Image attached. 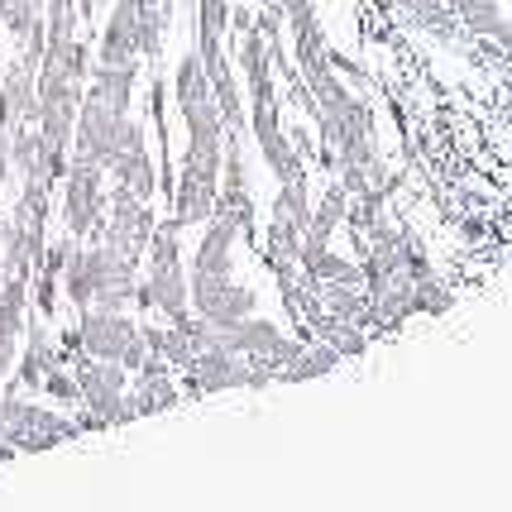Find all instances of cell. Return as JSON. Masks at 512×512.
<instances>
[{"label": "cell", "instance_id": "obj_6", "mask_svg": "<svg viewBox=\"0 0 512 512\" xmlns=\"http://www.w3.org/2000/svg\"><path fill=\"white\" fill-rule=\"evenodd\" d=\"M106 173H111L120 187H130L139 201H154L158 192V173L149 163V144H144V125L139 120H120V130L111 139V154H106Z\"/></svg>", "mask_w": 512, "mask_h": 512}, {"label": "cell", "instance_id": "obj_2", "mask_svg": "<svg viewBox=\"0 0 512 512\" xmlns=\"http://www.w3.org/2000/svg\"><path fill=\"white\" fill-rule=\"evenodd\" d=\"M72 379H77V393L87 402V412L101 417V426L139 422L130 407V369L120 359H72Z\"/></svg>", "mask_w": 512, "mask_h": 512}, {"label": "cell", "instance_id": "obj_12", "mask_svg": "<svg viewBox=\"0 0 512 512\" xmlns=\"http://www.w3.org/2000/svg\"><path fill=\"white\" fill-rule=\"evenodd\" d=\"M312 340H326L340 359H359L364 350H369V331L355 326V321H340V316H331V312L312 326Z\"/></svg>", "mask_w": 512, "mask_h": 512}, {"label": "cell", "instance_id": "obj_13", "mask_svg": "<svg viewBox=\"0 0 512 512\" xmlns=\"http://www.w3.org/2000/svg\"><path fill=\"white\" fill-rule=\"evenodd\" d=\"M44 393L53 402H63V407H77V402H82L77 379H72V369H67V364H58V369H48V374H44Z\"/></svg>", "mask_w": 512, "mask_h": 512}, {"label": "cell", "instance_id": "obj_5", "mask_svg": "<svg viewBox=\"0 0 512 512\" xmlns=\"http://www.w3.org/2000/svg\"><path fill=\"white\" fill-rule=\"evenodd\" d=\"M154 211H149V201H139L130 187H120L115 182L111 197H106V221L101 230L91 235V240H106L115 245L120 254H130L134 264H144V249H149V235H154Z\"/></svg>", "mask_w": 512, "mask_h": 512}, {"label": "cell", "instance_id": "obj_9", "mask_svg": "<svg viewBox=\"0 0 512 512\" xmlns=\"http://www.w3.org/2000/svg\"><path fill=\"white\" fill-rule=\"evenodd\" d=\"M235 240H240V225L230 221L225 211H216V216L206 221V235H201V245H197V254H192V268H187V273H216V278H225V273H230Z\"/></svg>", "mask_w": 512, "mask_h": 512}, {"label": "cell", "instance_id": "obj_8", "mask_svg": "<svg viewBox=\"0 0 512 512\" xmlns=\"http://www.w3.org/2000/svg\"><path fill=\"white\" fill-rule=\"evenodd\" d=\"M139 326L125 312H106V307H82L77 312V340H82V355L91 359H120Z\"/></svg>", "mask_w": 512, "mask_h": 512}, {"label": "cell", "instance_id": "obj_10", "mask_svg": "<svg viewBox=\"0 0 512 512\" xmlns=\"http://www.w3.org/2000/svg\"><path fill=\"white\" fill-rule=\"evenodd\" d=\"M446 5L474 39H489V44L512 48V20L498 10V0H446Z\"/></svg>", "mask_w": 512, "mask_h": 512}, {"label": "cell", "instance_id": "obj_11", "mask_svg": "<svg viewBox=\"0 0 512 512\" xmlns=\"http://www.w3.org/2000/svg\"><path fill=\"white\" fill-rule=\"evenodd\" d=\"M340 369V355H335L326 340H307L302 350H297V359H288L273 379L278 383H302V379H326V374H335Z\"/></svg>", "mask_w": 512, "mask_h": 512}, {"label": "cell", "instance_id": "obj_4", "mask_svg": "<svg viewBox=\"0 0 512 512\" xmlns=\"http://www.w3.org/2000/svg\"><path fill=\"white\" fill-rule=\"evenodd\" d=\"M187 398H206V393H230V388H264L273 383L264 364H254V359L235 355V350H225V345H211V350H197V355L187 359Z\"/></svg>", "mask_w": 512, "mask_h": 512}, {"label": "cell", "instance_id": "obj_3", "mask_svg": "<svg viewBox=\"0 0 512 512\" xmlns=\"http://www.w3.org/2000/svg\"><path fill=\"white\" fill-rule=\"evenodd\" d=\"M106 168L101 163H87V158H72L63 178V235L72 240H91L101 221H106Z\"/></svg>", "mask_w": 512, "mask_h": 512}, {"label": "cell", "instance_id": "obj_14", "mask_svg": "<svg viewBox=\"0 0 512 512\" xmlns=\"http://www.w3.org/2000/svg\"><path fill=\"white\" fill-rule=\"evenodd\" d=\"M15 359H20V340L15 335H0V379H10Z\"/></svg>", "mask_w": 512, "mask_h": 512}, {"label": "cell", "instance_id": "obj_15", "mask_svg": "<svg viewBox=\"0 0 512 512\" xmlns=\"http://www.w3.org/2000/svg\"><path fill=\"white\" fill-rule=\"evenodd\" d=\"M0 383H5V379H0Z\"/></svg>", "mask_w": 512, "mask_h": 512}, {"label": "cell", "instance_id": "obj_1", "mask_svg": "<svg viewBox=\"0 0 512 512\" xmlns=\"http://www.w3.org/2000/svg\"><path fill=\"white\" fill-rule=\"evenodd\" d=\"M0 436L20 455H44V450L63 446V441H77L82 436V422L72 417H58L39 402H29L20 388H5L0 393Z\"/></svg>", "mask_w": 512, "mask_h": 512}, {"label": "cell", "instance_id": "obj_7", "mask_svg": "<svg viewBox=\"0 0 512 512\" xmlns=\"http://www.w3.org/2000/svg\"><path fill=\"white\" fill-rule=\"evenodd\" d=\"M187 292H192V316L216 321V326L259 312V292L235 283L230 273L225 278H216V273H187Z\"/></svg>", "mask_w": 512, "mask_h": 512}]
</instances>
